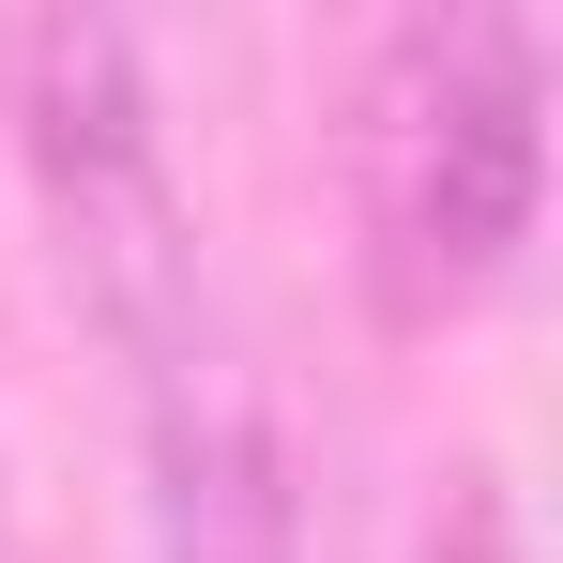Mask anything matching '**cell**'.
<instances>
[{
    "mask_svg": "<svg viewBox=\"0 0 563 563\" xmlns=\"http://www.w3.org/2000/svg\"><path fill=\"white\" fill-rule=\"evenodd\" d=\"M15 77V153H31V198H46V244H62V289L92 305V335L122 366H198V229L184 184L153 153V77H137V31L122 15H15L0 46Z\"/></svg>",
    "mask_w": 563,
    "mask_h": 563,
    "instance_id": "6da1fadb",
    "label": "cell"
},
{
    "mask_svg": "<svg viewBox=\"0 0 563 563\" xmlns=\"http://www.w3.org/2000/svg\"><path fill=\"white\" fill-rule=\"evenodd\" d=\"M549 198V62L518 15L396 31L366 62V213H380V289L427 320L472 305L533 244Z\"/></svg>",
    "mask_w": 563,
    "mask_h": 563,
    "instance_id": "7a4b0ae2",
    "label": "cell"
},
{
    "mask_svg": "<svg viewBox=\"0 0 563 563\" xmlns=\"http://www.w3.org/2000/svg\"><path fill=\"white\" fill-rule=\"evenodd\" d=\"M153 563H305L289 442L229 366L153 380Z\"/></svg>",
    "mask_w": 563,
    "mask_h": 563,
    "instance_id": "3957f363",
    "label": "cell"
},
{
    "mask_svg": "<svg viewBox=\"0 0 563 563\" xmlns=\"http://www.w3.org/2000/svg\"><path fill=\"white\" fill-rule=\"evenodd\" d=\"M427 563H518V503H503V472H442Z\"/></svg>",
    "mask_w": 563,
    "mask_h": 563,
    "instance_id": "277c9868",
    "label": "cell"
}]
</instances>
